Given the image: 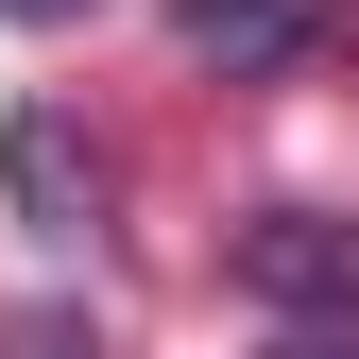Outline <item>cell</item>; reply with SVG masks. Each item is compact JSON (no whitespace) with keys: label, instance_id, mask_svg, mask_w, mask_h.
<instances>
[{"label":"cell","instance_id":"cell-1","mask_svg":"<svg viewBox=\"0 0 359 359\" xmlns=\"http://www.w3.org/2000/svg\"><path fill=\"white\" fill-rule=\"evenodd\" d=\"M240 291L274 325H359V205H257L240 222Z\"/></svg>","mask_w":359,"mask_h":359},{"label":"cell","instance_id":"cell-2","mask_svg":"<svg viewBox=\"0 0 359 359\" xmlns=\"http://www.w3.org/2000/svg\"><path fill=\"white\" fill-rule=\"evenodd\" d=\"M0 189H18L34 240H86V222H103V154H86V120H69V103H18V120H0Z\"/></svg>","mask_w":359,"mask_h":359},{"label":"cell","instance_id":"cell-3","mask_svg":"<svg viewBox=\"0 0 359 359\" xmlns=\"http://www.w3.org/2000/svg\"><path fill=\"white\" fill-rule=\"evenodd\" d=\"M171 52H189V69H291L308 52V0H171Z\"/></svg>","mask_w":359,"mask_h":359},{"label":"cell","instance_id":"cell-4","mask_svg":"<svg viewBox=\"0 0 359 359\" xmlns=\"http://www.w3.org/2000/svg\"><path fill=\"white\" fill-rule=\"evenodd\" d=\"M0 359H103V325H86V308H18V325H0Z\"/></svg>","mask_w":359,"mask_h":359},{"label":"cell","instance_id":"cell-5","mask_svg":"<svg viewBox=\"0 0 359 359\" xmlns=\"http://www.w3.org/2000/svg\"><path fill=\"white\" fill-rule=\"evenodd\" d=\"M274 359H359V325H291V342H274Z\"/></svg>","mask_w":359,"mask_h":359},{"label":"cell","instance_id":"cell-6","mask_svg":"<svg viewBox=\"0 0 359 359\" xmlns=\"http://www.w3.org/2000/svg\"><path fill=\"white\" fill-rule=\"evenodd\" d=\"M0 18H34V34H52V18H86V0H0Z\"/></svg>","mask_w":359,"mask_h":359}]
</instances>
